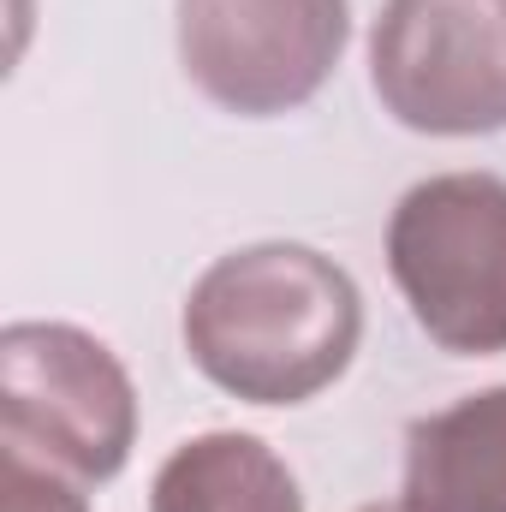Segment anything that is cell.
Wrapping results in <instances>:
<instances>
[{
	"mask_svg": "<svg viewBox=\"0 0 506 512\" xmlns=\"http://www.w3.org/2000/svg\"><path fill=\"white\" fill-rule=\"evenodd\" d=\"M137 441L126 364L72 322L0 328V447H18L78 483L120 477Z\"/></svg>",
	"mask_w": 506,
	"mask_h": 512,
	"instance_id": "cell-3",
	"label": "cell"
},
{
	"mask_svg": "<svg viewBox=\"0 0 506 512\" xmlns=\"http://www.w3.org/2000/svg\"><path fill=\"white\" fill-rule=\"evenodd\" d=\"M352 36L346 0H179V66L227 114L304 108Z\"/></svg>",
	"mask_w": 506,
	"mask_h": 512,
	"instance_id": "cell-5",
	"label": "cell"
},
{
	"mask_svg": "<svg viewBox=\"0 0 506 512\" xmlns=\"http://www.w3.org/2000/svg\"><path fill=\"white\" fill-rule=\"evenodd\" d=\"M387 268L441 352H506V179L435 173L411 185L387 221Z\"/></svg>",
	"mask_w": 506,
	"mask_h": 512,
	"instance_id": "cell-2",
	"label": "cell"
},
{
	"mask_svg": "<svg viewBox=\"0 0 506 512\" xmlns=\"http://www.w3.org/2000/svg\"><path fill=\"white\" fill-rule=\"evenodd\" d=\"M358 512H405V507H387V501H370V507H358Z\"/></svg>",
	"mask_w": 506,
	"mask_h": 512,
	"instance_id": "cell-9",
	"label": "cell"
},
{
	"mask_svg": "<svg viewBox=\"0 0 506 512\" xmlns=\"http://www.w3.org/2000/svg\"><path fill=\"white\" fill-rule=\"evenodd\" d=\"M149 512H304V495L268 441L215 429L167 453L149 489Z\"/></svg>",
	"mask_w": 506,
	"mask_h": 512,
	"instance_id": "cell-7",
	"label": "cell"
},
{
	"mask_svg": "<svg viewBox=\"0 0 506 512\" xmlns=\"http://www.w3.org/2000/svg\"><path fill=\"white\" fill-rule=\"evenodd\" d=\"M364 298L334 256L251 245L203 268L185 298L191 364L245 405H304L346 376Z\"/></svg>",
	"mask_w": 506,
	"mask_h": 512,
	"instance_id": "cell-1",
	"label": "cell"
},
{
	"mask_svg": "<svg viewBox=\"0 0 506 512\" xmlns=\"http://www.w3.org/2000/svg\"><path fill=\"white\" fill-rule=\"evenodd\" d=\"M381 108L429 137L506 126V0H387L370 30Z\"/></svg>",
	"mask_w": 506,
	"mask_h": 512,
	"instance_id": "cell-4",
	"label": "cell"
},
{
	"mask_svg": "<svg viewBox=\"0 0 506 512\" xmlns=\"http://www.w3.org/2000/svg\"><path fill=\"white\" fill-rule=\"evenodd\" d=\"M0 512H90V501L54 465L18 447H0Z\"/></svg>",
	"mask_w": 506,
	"mask_h": 512,
	"instance_id": "cell-8",
	"label": "cell"
},
{
	"mask_svg": "<svg viewBox=\"0 0 506 512\" xmlns=\"http://www.w3.org/2000/svg\"><path fill=\"white\" fill-rule=\"evenodd\" d=\"M405 512H506V387L405 429Z\"/></svg>",
	"mask_w": 506,
	"mask_h": 512,
	"instance_id": "cell-6",
	"label": "cell"
}]
</instances>
